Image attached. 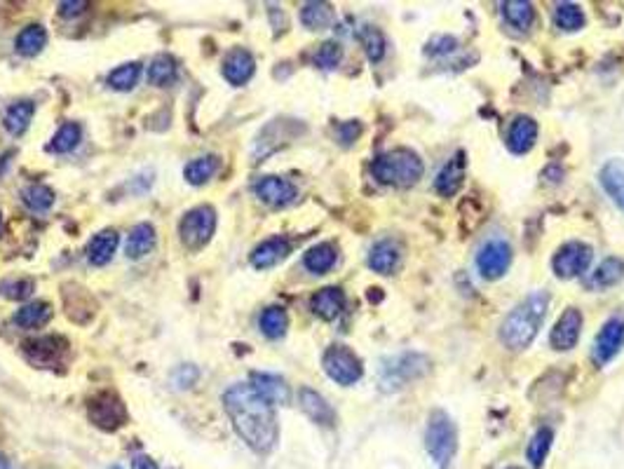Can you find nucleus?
<instances>
[{"label": "nucleus", "mask_w": 624, "mask_h": 469, "mask_svg": "<svg viewBox=\"0 0 624 469\" xmlns=\"http://www.w3.org/2000/svg\"><path fill=\"white\" fill-rule=\"evenodd\" d=\"M223 408L228 414L233 430L251 451L258 455L273 451L279 436L275 406L267 404L249 383L228 387L223 394Z\"/></svg>", "instance_id": "1"}, {"label": "nucleus", "mask_w": 624, "mask_h": 469, "mask_svg": "<svg viewBox=\"0 0 624 469\" xmlns=\"http://www.w3.org/2000/svg\"><path fill=\"white\" fill-rule=\"evenodd\" d=\"M547 307H549V294L547 291H533L530 296L514 307L500 324V341L509 350H526L535 341V335L545 322Z\"/></svg>", "instance_id": "2"}, {"label": "nucleus", "mask_w": 624, "mask_h": 469, "mask_svg": "<svg viewBox=\"0 0 624 469\" xmlns=\"http://www.w3.org/2000/svg\"><path fill=\"white\" fill-rule=\"evenodd\" d=\"M371 174L378 184L392 188H411L423 176V160L408 148H395L371 163Z\"/></svg>", "instance_id": "3"}, {"label": "nucleus", "mask_w": 624, "mask_h": 469, "mask_svg": "<svg viewBox=\"0 0 624 469\" xmlns=\"http://www.w3.org/2000/svg\"><path fill=\"white\" fill-rule=\"evenodd\" d=\"M432 362L423 352H399L392 357H385L378 366L380 390L395 392L408 385L413 380H420L429 374Z\"/></svg>", "instance_id": "4"}, {"label": "nucleus", "mask_w": 624, "mask_h": 469, "mask_svg": "<svg viewBox=\"0 0 624 469\" xmlns=\"http://www.w3.org/2000/svg\"><path fill=\"white\" fill-rule=\"evenodd\" d=\"M425 448L432 455L439 469H451V460L458 451V430L456 423L448 418L446 411H432L425 430Z\"/></svg>", "instance_id": "5"}, {"label": "nucleus", "mask_w": 624, "mask_h": 469, "mask_svg": "<svg viewBox=\"0 0 624 469\" xmlns=\"http://www.w3.org/2000/svg\"><path fill=\"white\" fill-rule=\"evenodd\" d=\"M214 233H216V212L209 205H200V207L186 212V216L178 224L181 242L188 246L190 252H197L205 244H209Z\"/></svg>", "instance_id": "6"}, {"label": "nucleus", "mask_w": 624, "mask_h": 469, "mask_svg": "<svg viewBox=\"0 0 624 469\" xmlns=\"http://www.w3.org/2000/svg\"><path fill=\"white\" fill-rule=\"evenodd\" d=\"M87 415L89 420L104 432H117L120 427H125L129 420L125 402L111 390L99 392V394H95V397L89 399Z\"/></svg>", "instance_id": "7"}, {"label": "nucleus", "mask_w": 624, "mask_h": 469, "mask_svg": "<svg viewBox=\"0 0 624 469\" xmlns=\"http://www.w3.org/2000/svg\"><path fill=\"white\" fill-rule=\"evenodd\" d=\"M324 374L329 375L338 385H355L357 380H362L364 366L362 359L357 357L355 352L346 345H331L324 352L322 357Z\"/></svg>", "instance_id": "8"}, {"label": "nucleus", "mask_w": 624, "mask_h": 469, "mask_svg": "<svg viewBox=\"0 0 624 469\" xmlns=\"http://www.w3.org/2000/svg\"><path fill=\"white\" fill-rule=\"evenodd\" d=\"M512 244L508 240H502V237L486 240L477 252V270L484 280H500L512 265Z\"/></svg>", "instance_id": "9"}, {"label": "nucleus", "mask_w": 624, "mask_h": 469, "mask_svg": "<svg viewBox=\"0 0 624 469\" xmlns=\"http://www.w3.org/2000/svg\"><path fill=\"white\" fill-rule=\"evenodd\" d=\"M594 252L585 242H569L563 244L552 258V270L559 280H575L579 274H585L591 265Z\"/></svg>", "instance_id": "10"}, {"label": "nucleus", "mask_w": 624, "mask_h": 469, "mask_svg": "<svg viewBox=\"0 0 624 469\" xmlns=\"http://www.w3.org/2000/svg\"><path fill=\"white\" fill-rule=\"evenodd\" d=\"M624 347V317H610L599 331L594 347H591V359L597 366H606L613 362Z\"/></svg>", "instance_id": "11"}, {"label": "nucleus", "mask_w": 624, "mask_h": 469, "mask_svg": "<svg viewBox=\"0 0 624 469\" xmlns=\"http://www.w3.org/2000/svg\"><path fill=\"white\" fill-rule=\"evenodd\" d=\"M68 343L62 335H43V338H34V341L24 343V354L31 364L43 366V369H55L56 364H62L66 357Z\"/></svg>", "instance_id": "12"}, {"label": "nucleus", "mask_w": 624, "mask_h": 469, "mask_svg": "<svg viewBox=\"0 0 624 469\" xmlns=\"http://www.w3.org/2000/svg\"><path fill=\"white\" fill-rule=\"evenodd\" d=\"M579 331H582V313H579L578 307H569L557 319V324H554L552 334H549V345L557 352L573 350L579 341Z\"/></svg>", "instance_id": "13"}, {"label": "nucleus", "mask_w": 624, "mask_h": 469, "mask_svg": "<svg viewBox=\"0 0 624 469\" xmlns=\"http://www.w3.org/2000/svg\"><path fill=\"white\" fill-rule=\"evenodd\" d=\"M254 193L267 207H287L296 200V185L282 176H263L254 185Z\"/></svg>", "instance_id": "14"}, {"label": "nucleus", "mask_w": 624, "mask_h": 469, "mask_svg": "<svg viewBox=\"0 0 624 469\" xmlns=\"http://www.w3.org/2000/svg\"><path fill=\"white\" fill-rule=\"evenodd\" d=\"M257 73V59L251 56V52L242 50V47H235L226 55L223 59V78L228 80L233 87H242V85L249 83Z\"/></svg>", "instance_id": "15"}, {"label": "nucleus", "mask_w": 624, "mask_h": 469, "mask_svg": "<svg viewBox=\"0 0 624 469\" xmlns=\"http://www.w3.org/2000/svg\"><path fill=\"white\" fill-rule=\"evenodd\" d=\"M310 310L324 322H334L346 310V294L338 286H324L317 294H312Z\"/></svg>", "instance_id": "16"}, {"label": "nucleus", "mask_w": 624, "mask_h": 469, "mask_svg": "<svg viewBox=\"0 0 624 469\" xmlns=\"http://www.w3.org/2000/svg\"><path fill=\"white\" fill-rule=\"evenodd\" d=\"M538 141V123L530 115H517L508 129V148L514 155H524Z\"/></svg>", "instance_id": "17"}, {"label": "nucleus", "mask_w": 624, "mask_h": 469, "mask_svg": "<svg viewBox=\"0 0 624 469\" xmlns=\"http://www.w3.org/2000/svg\"><path fill=\"white\" fill-rule=\"evenodd\" d=\"M249 385L266 399L267 404L273 406H282V404L289 402V385H287L285 378H279L275 374H263V371H254L249 375Z\"/></svg>", "instance_id": "18"}, {"label": "nucleus", "mask_w": 624, "mask_h": 469, "mask_svg": "<svg viewBox=\"0 0 624 469\" xmlns=\"http://www.w3.org/2000/svg\"><path fill=\"white\" fill-rule=\"evenodd\" d=\"M291 254V242L287 237H270V240L261 242V244L251 252L249 261L257 270L275 268L277 263L285 261Z\"/></svg>", "instance_id": "19"}, {"label": "nucleus", "mask_w": 624, "mask_h": 469, "mask_svg": "<svg viewBox=\"0 0 624 469\" xmlns=\"http://www.w3.org/2000/svg\"><path fill=\"white\" fill-rule=\"evenodd\" d=\"M298 404H301L303 414H306L315 424L331 427V424L336 423V411L319 392L310 390V387H301V392H298Z\"/></svg>", "instance_id": "20"}, {"label": "nucleus", "mask_w": 624, "mask_h": 469, "mask_svg": "<svg viewBox=\"0 0 624 469\" xmlns=\"http://www.w3.org/2000/svg\"><path fill=\"white\" fill-rule=\"evenodd\" d=\"M465 181V153H456L437 174L435 188L439 195L453 197Z\"/></svg>", "instance_id": "21"}, {"label": "nucleus", "mask_w": 624, "mask_h": 469, "mask_svg": "<svg viewBox=\"0 0 624 469\" xmlns=\"http://www.w3.org/2000/svg\"><path fill=\"white\" fill-rule=\"evenodd\" d=\"M599 181H601L603 193L624 212V160H618V157L608 160L599 172Z\"/></svg>", "instance_id": "22"}, {"label": "nucleus", "mask_w": 624, "mask_h": 469, "mask_svg": "<svg viewBox=\"0 0 624 469\" xmlns=\"http://www.w3.org/2000/svg\"><path fill=\"white\" fill-rule=\"evenodd\" d=\"M401 261V249L395 240H380L368 252V268L378 274H392Z\"/></svg>", "instance_id": "23"}, {"label": "nucleus", "mask_w": 624, "mask_h": 469, "mask_svg": "<svg viewBox=\"0 0 624 469\" xmlns=\"http://www.w3.org/2000/svg\"><path fill=\"white\" fill-rule=\"evenodd\" d=\"M156 242L157 234L151 224H136L129 230L125 254H127V258H132V261H141V258H146L153 249H156Z\"/></svg>", "instance_id": "24"}, {"label": "nucleus", "mask_w": 624, "mask_h": 469, "mask_svg": "<svg viewBox=\"0 0 624 469\" xmlns=\"http://www.w3.org/2000/svg\"><path fill=\"white\" fill-rule=\"evenodd\" d=\"M120 244V234L116 230H101L87 244V261L92 265H106Z\"/></svg>", "instance_id": "25"}, {"label": "nucleus", "mask_w": 624, "mask_h": 469, "mask_svg": "<svg viewBox=\"0 0 624 469\" xmlns=\"http://www.w3.org/2000/svg\"><path fill=\"white\" fill-rule=\"evenodd\" d=\"M338 261V252L331 242H322V244L310 246L303 256V265H306L307 273L312 274H327Z\"/></svg>", "instance_id": "26"}, {"label": "nucleus", "mask_w": 624, "mask_h": 469, "mask_svg": "<svg viewBox=\"0 0 624 469\" xmlns=\"http://www.w3.org/2000/svg\"><path fill=\"white\" fill-rule=\"evenodd\" d=\"M52 314H55V310H52L50 303H26V305H22L17 313H15V324L22 326V329H40V326H45L50 322Z\"/></svg>", "instance_id": "27"}, {"label": "nucleus", "mask_w": 624, "mask_h": 469, "mask_svg": "<svg viewBox=\"0 0 624 469\" xmlns=\"http://www.w3.org/2000/svg\"><path fill=\"white\" fill-rule=\"evenodd\" d=\"M34 115H35L34 101H28V99L17 101V104H12V106L5 111L3 125H5V129L12 136H22L28 129V125H31V120H34Z\"/></svg>", "instance_id": "28"}, {"label": "nucleus", "mask_w": 624, "mask_h": 469, "mask_svg": "<svg viewBox=\"0 0 624 469\" xmlns=\"http://www.w3.org/2000/svg\"><path fill=\"white\" fill-rule=\"evenodd\" d=\"M500 7L505 22L512 28H517V31H521V34H526V31L533 26L535 7L528 0H508V3H502Z\"/></svg>", "instance_id": "29"}, {"label": "nucleus", "mask_w": 624, "mask_h": 469, "mask_svg": "<svg viewBox=\"0 0 624 469\" xmlns=\"http://www.w3.org/2000/svg\"><path fill=\"white\" fill-rule=\"evenodd\" d=\"M624 277V261L618 256H608L606 261L599 263V268L591 273V289H610L619 284Z\"/></svg>", "instance_id": "30"}, {"label": "nucleus", "mask_w": 624, "mask_h": 469, "mask_svg": "<svg viewBox=\"0 0 624 469\" xmlns=\"http://www.w3.org/2000/svg\"><path fill=\"white\" fill-rule=\"evenodd\" d=\"M554 444V430L552 427H538L535 434L530 436L528 446H526V460L530 463L533 469H540L545 464L547 455L552 451Z\"/></svg>", "instance_id": "31"}, {"label": "nucleus", "mask_w": 624, "mask_h": 469, "mask_svg": "<svg viewBox=\"0 0 624 469\" xmlns=\"http://www.w3.org/2000/svg\"><path fill=\"white\" fill-rule=\"evenodd\" d=\"M47 45V31L40 24H28L26 28H22L15 40V47L22 56H35L45 50Z\"/></svg>", "instance_id": "32"}, {"label": "nucleus", "mask_w": 624, "mask_h": 469, "mask_svg": "<svg viewBox=\"0 0 624 469\" xmlns=\"http://www.w3.org/2000/svg\"><path fill=\"white\" fill-rule=\"evenodd\" d=\"M334 7L329 5V3H317V0H312V3H306V5L301 7V22L303 26L310 28V31H324V28H329L331 24H334Z\"/></svg>", "instance_id": "33"}, {"label": "nucleus", "mask_w": 624, "mask_h": 469, "mask_svg": "<svg viewBox=\"0 0 624 469\" xmlns=\"http://www.w3.org/2000/svg\"><path fill=\"white\" fill-rule=\"evenodd\" d=\"M258 326H261L263 335L270 338V341H277L282 335L287 334L289 329V317H287V310L279 305H270L266 307L261 313V319H258Z\"/></svg>", "instance_id": "34"}, {"label": "nucleus", "mask_w": 624, "mask_h": 469, "mask_svg": "<svg viewBox=\"0 0 624 469\" xmlns=\"http://www.w3.org/2000/svg\"><path fill=\"white\" fill-rule=\"evenodd\" d=\"M178 66L174 62V56L157 55L151 64H148V83L156 87H169L176 83Z\"/></svg>", "instance_id": "35"}, {"label": "nucleus", "mask_w": 624, "mask_h": 469, "mask_svg": "<svg viewBox=\"0 0 624 469\" xmlns=\"http://www.w3.org/2000/svg\"><path fill=\"white\" fill-rule=\"evenodd\" d=\"M218 167H221L218 155H202L197 157V160H193V163L186 165L184 176L190 185H202L212 179L214 174L218 172Z\"/></svg>", "instance_id": "36"}, {"label": "nucleus", "mask_w": 624, "mask_h": 469, "mask_svg": "<svg viewBox=\"0 0 624 469\" xmlns=\"http://www.w3.org/2000/svg\"><path fill=\"white\" fill-rule=\"evenodd\" d=\"M554 24L566 34H575V31L585 26L587 17L582 7L575 5V3H559L557 10H554Z\"/></svg>", "instance_id": "37"}, {"label": "nucleus", "mask_w": 624, "mask_h": 469, "mask_svg": "<svg viewBox=\"0 0 624 469\" xmlns=\"http://www.w3.org/2000/svg\"><path fill=\"white\" fill-rule=\"evenodd\" d=\"M141 71H144V68H141L139 62L123 64V66L113 68V71L108 73V85H111L113 90H117V92L134 90L141 78Z\"/></svg>", "instance_id": "38"}, {"label": "nucleus", "mask_w": 624, "mask_h": 469, "mask_svg": "<svg viewBox=\"0 0 624 469\" xmlns=\"http://www.w3.org/2000/svg\"><path fill=\"white\" fill-rule=\"evenodd\" d=\"M22 200L31 212H47L55 205V190L43 184H31L22 190Z\"/></svg>", "instance_id": "39"}, {"label": "nucleus", "mask_w": 624, "mask_h": 469, "mask_svg": "<svg viewBox=\"0 0 624 469\" xmlns=\"http://www.w3.org/2000/svg\"><path fill=\"white\" fill-rule=\"evenodd\" d=\"M80 139H83V129H80V125L78 123H64L62 127L56 129V135L52 136L50 151L59 153V155H64V153H71L73 148L80 144Z\"/></svg>", "instance_id": "40"}, {"label": "nucleus", "mask_w": 624, "mask_h": 469, "mask_svg": "<svg viewBox=\"0 0 624 469\" xmlns=\"http://www.w3.org/2000/svg\"><path fill=\"white\" fill-rule=\"evenodd\" d=\"M359 40H362L364 52H367L368 62L380 64L385 59V35L380 28L376 26H362L359 28Z\"/></svg>", "instance_id": "41"}, {"label": "nucleus", "mask_w": 624, "mask_h": 469, "mask_svg": "<svg viewBox=\"0 0 624 469\" xmlns=\"http://www.w3.org/2000/svg\"><path fill=\"white\" fill-rule=\"evenodd\" d=\"M343 59V47L336 40H327L319 45V50L315 52V66L324 68V71H334L336 66Z\"/></svg>", "instance_id": "42"}, {"label": "nucleus", "mask_w": 624, "mask_h": 469, "mask_svg": "<svg viewBox=\"0 0 624 469\" xmlns=\"http://www.w3.org/2000/svg\"><path fill=\"white\" fill-rule=\"evenodd\" d=\"M35 291L34 280H7L0 284V294L10 301H24Z\"/></svg>", "instance_id": "43"}, {"label": "nucleus", "mask_w": 624, "mask_h": 469, "mask_svg": "<svg viewBox=\"0 0 624 469\" xmlns=\"http://www.w3.org/2000/svg\"><path fill=\"white\" fill-rule=\"evenodd\" d=\"M174 385L181 387V390H188V387H193L197 383V378H200V371H197V366H193V364H186V366H178L176 371H174Z\"/></svg>", "instance_id": "44"}, {"label": "nucleus", "mask_w": 624, "mask_h": 469, "mask_svg": "<svg viewBox=\"0 0 624 469\" xmlns=\"http://www.w3.org/2000/svg\"><path fill=\"white\" fill-rule=\"evenodd\" d=\"M458 50V40L451 38V35H441V38H437L432 45L428 47V55H451V52Z\"/></svg>", "instance_id": "45"}, {"label": "nucleus", "mask_w": 624, "mask_h": 469, "mask_svg": "<svg viewBox=\"0 0 624 469\" xmlns=\"http://www.w3.org/2000/svg\"><path fill=\"white\" fill-rule=\"evenodd\" d=\"M362 135V125L357 123V120H350V123H343L338 125V139L340 144L350 145L352 141H357V136Z\"/></svg>", "instance_id": "46"}, {"label": "nucleus", "mask_w": 624, "mask_h": 469, "mask_svg": "<svg viewBox=\"0 0 624 469\" xmlns=\"http://www.w3.org/2000/svg\"><path fill=\"white\" fill-rule=\"evenodd\" d=\"M87 10V0H64L59 3V15L62 17H78L80 12Z\"/></svg>", "instance_id": "47"}, {"label": "nucleus", "mask_w": 624, "mask_h": 469, "mask_svg": "<svg viewBox=\"0 0 624 469\" xmlns=\"http://www.w3.org/2000/svg\"><path fill=\"white\" fill-rule=\"evenodd\" d=\"M132 469H160V467H157L156 460L148 458V455H136V458L132 460Z\"/></svg>", "instance_id": "48"}, {"label": "nucleus", "mask_w": 624, "mask_h": 469, "mask_svg": "<svg viewBox=\"0 0 624 469\" xmlns=\"http://www.w3.org/2000/svg\"><path fill=\"white\" fill-rule=\"evenodd\" d=\"M0 469H12L10 463H7V460L3 458V455H0Z\"/></svg>", "instance_id": "49"}, {"label": "nucleus", "mask_w": 624, "mask_h": 469, "mask_svg": "<svg viewBox=\"0 0 624 469\" xmlns=\"http://www.w3.org/2000/svg\"><path fill=\"white\" fill-rule=\"evenodd\" d=\"M108 469H123V467H117V464H113V467H108Z\"/></svg>", "instance_id": "50"}, {"label": "nucleus", "mask_w": 624, "mask_h": 469, "mask_svg": "<svg viewBox=\"0 0 624 469\" xmlns=\"http://www.w3.org/2000/svg\"><path fill=\"white\" fill-rule=\"evenodd\" d=\"M0 225H3V214H0Z\"/></svg>", "instance_id": "51"}, {"label": "nucleus", "mask_w": 624, "mask_h": 469, "mask_svg": "<svg viewBox=\"0 0 624 469\" xmlns=\"http://www.w3.org/2000/svg\"><path fill=\"white\" fill-rule=\"evenodd\" d=\"M508 469H521V467H508Z\"/></svg>", "instance_id": "52"}]
</instances>
